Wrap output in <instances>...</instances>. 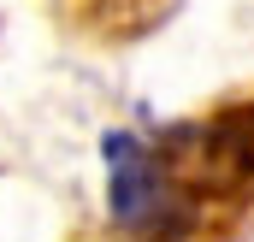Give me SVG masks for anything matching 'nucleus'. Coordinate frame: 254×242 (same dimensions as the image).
<instances>
[{"mask_svg": "<svg viewBox=\"0 0 254 242\" xmlns=\"http://www.w3.org/2000/svg\"><path fill=\"white\" fill-rule=\"evenodd\" d=\"M101 160H107V207L113 225L142 242H172L190 231L195 219V189L172 166V154L142 136V130H107L101 136Z\"/></svg>", "mask_w": 254, "mask_h": 242, "instance_id": "obj_1", "label": "nucleus"}, {"mask_svg": "<svg viewBox=\"0 0 254 242\" xmlns=\"http://www.w3.org/2000/svg\"><path fill=\"white\" fill-rule=\"evenodd\" d=\"M166 154L172 166L184 172L195 195L201 183H225V178H249L254 172V101L249 107H231L213 124H184V130H166Z\"/></svg>", "mask_w": 254, "mask_h": 242, "instance_id": "obj_2", "label": "nucleus"}]
</instances>
